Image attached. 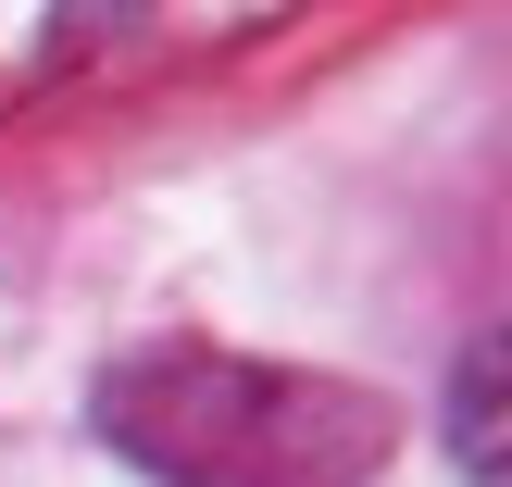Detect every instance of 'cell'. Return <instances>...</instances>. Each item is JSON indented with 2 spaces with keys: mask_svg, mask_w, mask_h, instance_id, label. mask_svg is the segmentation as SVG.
Listing matches in <instances>:
<instances>
[{
  "mask_svg": "<svg viewBox=\"0 0 512 487\" xmlns=\"http://www.w3.org/2000/svg\"><path fill=\"white\" fill-rule=\"evenodd\" d=\"M88 425L150 487H363L400 413L325 363H263L225 338H138L100 363Z\"/></svg>",
  "mask_w": 512,
  "mask_h": 487,
  "instance_id": "cell-1",
  "label": "cell"
},
{
  "mask_svg": "<svg viewBox=\"0 0 512 487\" xmlns=\"http://www.w3.org/2000/svg\"><path fill=\"white\" fill-rule=\"evenodd\" d=\"M438 438H450V463H463V487H512V325H488V338L463 350Z\"/></svg>",
  "mask_w": 512,
  "mask_h": 487,
  "instance_id": "cell-2",
  "label": "cell"
}]
</instances>
